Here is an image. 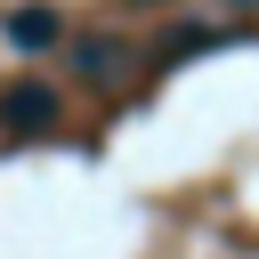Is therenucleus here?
<instances>
[{"label":"nucleus","instance_id":"obj_2","mask_svg":"<svg viewBox=\"0 0 259 259\" xmlns=\"http://www.w3.org/2000/svg\"><path fill=\"white\" fill-rule=\"evenodd\" d=\"M0 121H8V130H24V121H57V97L24 81V89H8V97H0Z\"/></svg>","mask_w":259,"mask_h":259},{"label":"nucleus","instance_id":"obj_1","mask_svg":"<svg viewBox=\"0 0 259 259\" xmlns=\"http://www.w3.org/2000/svg\"><path fill=\"white\" fill-rule=\"evenodd\" d=\"M57 32H65L57 8H40V0H32V8H8V40H16V49H49Z\"/></svg>","mask_w":259,"mask_h":259}]
</instances>
